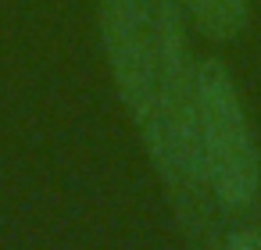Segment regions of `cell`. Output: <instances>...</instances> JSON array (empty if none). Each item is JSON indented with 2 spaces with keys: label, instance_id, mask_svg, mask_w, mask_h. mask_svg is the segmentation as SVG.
Wrapping results in <instances>:
<instances>
[{
  "label": "cell",
  "instance_id": "cell-3",
  "mask_svg": "<svg viewBox=\"0 0 261 250\" xmlns=\"http://www.w3.org/2000/svg\"><path fill=\"white\" fill-rule=\"evenodd\" d=\"M186 11L197 18V25L207 36L225 40V36H232L243 25L247 0H186Z\"/></svg>",
  "mask_w": 261,
  "mask_h": 250
},
{
  "label": "cell",
  "instance_id": "cell-2",
  "mask_svg": "<svg viewBox=\"0 0 261 250\" xmlns=\"http://www.w3.org/2000/svg\"><path fill=\"white\" fill-rule=\"evenodd\" d=\"M104 40L111 54L122 97L147 132L158 107L161 40H158V0H104L100 8Z\"/></svg>",
  "mask_w": 261,
  "mask_h": 250
},
{
  "label": "cell",
  "instance_id": "cell-1",
  "mask_svg": "<svg viewBox=\"0 0 261 250\" xmlns=\"http://www.w3.org/2000/svg\"><path fill=\"white\" fill-rule=\"evenodd\" d=\"M197 122H200V154L207 186L225 204H243L257 189L261 161L250 143L236 90L222 65L207 61L197 68Z\"/></svg>",
  "mask_w": 261,
  "mask_h": 250
}]
</instances>
